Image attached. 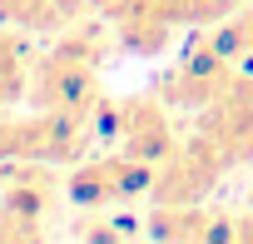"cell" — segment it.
I'll use <instances>...</instances> for the list:
<instances>
[{
  "instance_id": "obj_1",
  "label": "cell",
  "mask_w": 253,
  "mask_h": 244,
  "mask_svg": "<svg viewBox=\"0 0 253 244\" xmlns=\"http://www.w3.org/2000/svg\"><path fill=\"white\" fill-rule=\"evenodd\" d=\"M228 170V155L209 140V135H194L189 145H174L159 165H154V199L159 204H199L218 175Z\"/></svg>"
},
{
  "instance_id": "obj_2",
  "label": "cell",
  "mask_w": 253,
  "mask_h": 244,
  "mask_svg": "<svg viewBox=\"0 0 253 244\" xmlns=\"http://www.w3.org/2000/svg\"><path fill=\"white\" fill-rule=\"evenodd\" d=\"M70 199L84 204V209H104V204H124V199H134V194H149L154 189V165L134 160V155H114V160H94L84 170L70 175Z\"/></svg>"
},
{
  "instance_id": "obj_3",
  "label": "cell",
  "mask_w": 253,
  "mask_h": 244,
  "mask_svg": "<svg viewBox=\"0 0 253 244\" xmlns=\"http://www.w3.org/2000/svg\"><path fill=\"white\" fill-rule=\"evenodd\" d=\"M114 140H119V150L124 155H134V160H144V165H159L179 140H174V130H169V120H164V110H159V100H149V95H129L119 105V130H114Z\"/></svg>"
}]
</instances>
